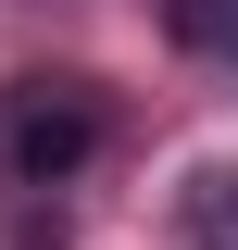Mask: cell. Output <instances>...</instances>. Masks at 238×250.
<instances>
[{
    "label": "cell",
    "mask_w": 238,
    "mask_h": 250,
    "mask_svg": "<svg viewBox=\"0 0 238 250\" xmlns=\"http://www.w3.org/2000/svg\"><path fill=\"white\" fill-rule=\"evenodd\" d=\"M163 25L188 50H238V0H163Z\"/></svg>",
    "instance_id": "7a4b0ae2"
},
{
    "label": "cell",
    "mask_w": 238,
    "mask_h": 250,
    "mask_svg": "<svg viewBox=\"0 0 238 250\" xmlns=\"http://www.w3.org/2000/svg\"><path fill=\"white\" fill-rule=\"evenodd\" d=\"M88 150H100V100L75 88V75L13 88V125H0V175H13V188H63Z\"/></svg>",
    "instance_id": "6da1fadb"
}]
</instances>
